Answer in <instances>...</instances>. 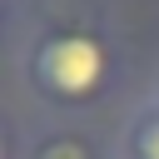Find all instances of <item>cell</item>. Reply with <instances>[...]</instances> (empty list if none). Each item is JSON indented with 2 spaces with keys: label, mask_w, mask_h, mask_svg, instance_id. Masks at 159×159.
<instances>
[{
  "label": "cell",
  "mask_w": 159,
  "mask_h": 159,
  "mask_svg": "<svg viewBox=\"0 0 159 159\" xmlns=\"http://www.w3.org/2000/svg\"><path fill=\"white\" fill-rule=\"evenodd\" d=\"M149 99H159V75H154V84H149Z\"/></svg>",
  "instance_id": "8992f818"
},
{
  "label": "cell",
  "mask_w": 159,
  "mask_h": 159,
  "mask_svg": "<svg viewBox=\"0 0 159 159\" xmlns=\"http://www.w3.org/2000/svg\"><path fill=\"white\" fill-rule=\"evenodd\" d=\"M10 15H15V0H0V35H5V25H10Z\"/></svg>",
  "instance_id": "5b68a950"
},
{
  "label": "cell",
  "mask_w": 159,
  "mask_h": 159,
  "mask_svg": "<svg viewBox=\"0 0 159 159\" xmlns=\"http://www.w3.org/2000/svg\"><path fill=\"white\" fill-rule=\"evenodd\" d=\"M20 154H25V139H20L15 119H10V109L0 104V159H20Z\"/></svg>",
  "instance_id": "277c9868"
},
{
  "label": "cell",
  "mask_w": 159,
  "mask_h": 159,
  "mask_svg": "<svg viewBox=\"0 0 159 159\" xmlns=\"http://www.w3.org/2000/svg\"><path fill=\"white\" fill-rule=\"evenodd\" d=\"M119 159H159V99H139L124 124H119V139H114Z\"/></svg>",
  "instance_id": "3957f363"
},
{
  "label": "cell",
  "mask_w": 159,
  "mask_h": 159,
  "mask_svg": "<svg viewBox=\"0 0 159 159\" xmlns=\"http://www.w3.org/2000/svg\"><path fill=\"white\" fill-rule=\"evenodd\" d=\"M20 159H119V149L84 119H45L25 139Z\"/></svg>",
  "instance_id": "7a4b0ae2"
},
{
  "label": "cell",
  "mask_w": 159,
  "mask_h": 159,
  "mask_svg": "<svg viewBox=\"0 0 159 159\" xmlns=\"http://www.w3.org/2000/svg\"><path fill=\"white\" fill-rule=\"evenodd\" d=\"M119 75H124L119 40L104 25H89L75 15L40 25L20 50V80L60 119H80V114L99 109L119 89Z\"/></svg>",
  "instance_id": "6da1fadb"
}]
</instances>
